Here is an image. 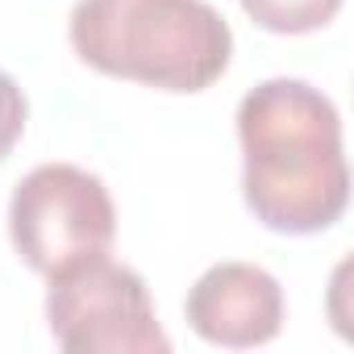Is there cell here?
I'll use <instances>...</instances> for the list:
<instances>
[{"label":"cell","mask_w":354,"mask_h":354,"mask_svg":"<svg viewBox=\"0 0 354 354\" xmlns=\"http://www.w3.org/2000/svg\"><path fill=\"white\" fill-rule=\"evenodd\" d=\"M9 238L21 263L50 283L113 250L117 209L100 175L75 162H42L13 188Z\"/></svg>","instance_id":"3957f363"},{"label":"cell","mask_w":354,"mask_h":354,"mask_svg":"<svg viewBox=\"0 0 354 354\" xmlns=\"http://www.w3.org/2000/svg\"><path fill=\"white\" fill-rule=\"evenodd\" d=\"M46 321L67 354H167L171 337L154 317L146 279L104 259H92L46 292Z\"/></svg>","instance_id":"277c9868"},{"label":"cell","mask_w":354,"mask_h":354,"mask_svg":"<svg viewBox=\"0 0 354 354\" xmlns=\"http://www.w3.org/2000/svg\"><path fill=\"white\" fill-rule=\"evenodd\" d=\"M242 9L267 34H313L337 17L342 0H242Z\"/></svg>","instance_id":"8992f818"},{"label":"cell","mask_w":354,"mask_h":354,"mask_svg":"<svg viewBox=\"0 0 354 354\" xmlns=\"http://www.w3.org/2000/svg\"><path fill=\"white\" fill-rule=\"evenodd\" d=\"M242 196L275 234H321L350 205V167L333 100L304 80H263L238 104Z\"/></svg>","instance_id":"6da1fadb"},{"label":"cell","mask_w":354,"mask_h":354,"mask_svg":"<svg viewBox=\"0 0 354 354\" xmlns=\"http://www.w3.org/2000/svg\"><path fill=\"white\" fill-rule=\"evenodd\" d=\"M26 117H30L26 92L17 88V80H13L9 71H0V158H5V154L21 142Z\"/></svg>","instance_id":"52a82bcc"},{"label":"cell","mask_w":354,"mask_h":354,"mask_svg":"<svg viewBox=\"0 0 354 354\" xmlns=\"http://www.w3.org/2000/svg\"><path fill=\"white\" fill-rule=\"evenodd\" d=\"M67 38L100 75L162 92H205L234 55L230 21L209 0H75Z\"/></svg>","instance_id":"7a4b0ae2"},{"label":"cell","mask_w":354,"mask_h":354,"mask_svg":"<svg viewBox=\"0 0 354 354\" xmlns=\"http://www.w3.org/2000/svg\"><path fill=\"white\" fill-rule=\"evenodd\" d=\"M184 317L192 333L213 346H267L283 329V288L254 263H217L192 283Z\"/></svg>","instance_id":"5b68a950"}]
</instances>
